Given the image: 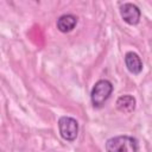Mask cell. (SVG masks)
Returning <instances> with one entry per match:
<instances>
[{"mask_svg":"<svg viewBox=\"0 0 152 152\" xmlns=\"http://www.w3.org/2000/svg\"><path fill=\"white\" fill-rule=\"evenodd\" d=\"M138 140L129 135H118L107 140V152H138Z\"/></svg>","mask_w":152,"mask_h":152,"instance_id":"6da1fadb","label":"cell"},{"mask_svg":"<svg viewBox=\"0 0 152 152\" xmlns=\"http://www.w3.org/2000/svg\"><path fill=\"white\" fill-rule=\"evenodd\" d=\"M113 91V84L108 80H100L97 81L90 93V100L95 108H101L106 101L109 99Z\"/></svg>","mask_w":152,"mask_h":152,"instance_id":"7a4b0ae2","label":"cell"},{"mask_svg":"<svg viewBox=\"0 0 152 152\" xmlns=\"http://www.w3.org/2000/svg\"><path fill=\"white\" fill-rule=\"evenodd\" d=\"M61 137L66 141H74L78 134V122L70 116H62L58 120Z\"/></svg>","mask_w":152,"mask_h":152,"instance_id":"3957f363","label":"cell"},{"mask_svg":"<svg viewBox=\"0 0 152 152\" xmlns=\"http://www.w3.org/2000/svg\"><path fill=\"white\" fill-rule=\"evenodd\" d=\"M120 14H121V18L124 19V21L127 23L128 25H137L140 20V15H141L138 6H135L131 2H126L120 6Z\"/></svg>","mask_w":152,"mask_h":152,"instance_id":"277c9868","label":"cell"},{"mask_svg":"<svg viewBox=\"0 0 152 152\" xmlns=\"http://www.w3.org/2000/svg\"><path fill=\"white\" fill-rule=\"evenodd\" d=\"M125 64H126L128 71L134 74V75L140 74L142 70V62H141L139 55L135 52L131 51V52H127L125 55Z\"/></svg>","mask_w":152,"mask_h":152,"instance_id":"5b68a950","label":"cell"},{"mask_svg":"<svg viewBox=\"0 0 152 152\" xmlns=\"http://www.w3.org/2000/svg\"><path fill=\"white\" fill-rule=\"evenodd\" d=\"M76 24H77V18L74 14H63L57 19V28L63 33L72 31Z\"/></svg>","mask_w":152,"mask_h":152,"instance_id":"8992f818","label":"cell"},{"mask_svg":"<svg viewBox=\"0 0 152 152\" xmlns=\"http://www.w3.org/2000/svg\"><path fill=\"white\" fill-rule=\"evenodd\" d=\"M116 108L122 113H131L135 108V99L131 95H122L116 100Z\"/></svg>","mask_w":152,"mask_h":152,"instance_id":"52a82bcc","label":"cell"}]
</instances>
